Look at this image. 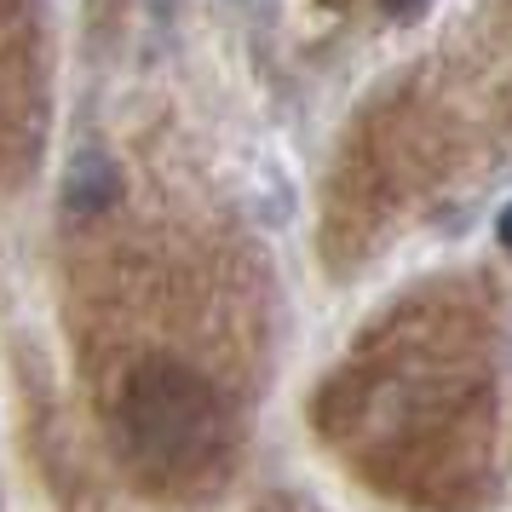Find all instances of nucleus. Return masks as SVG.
<instances>
[{"label":"nucleus","instance_id":"obj_1","mask_svg":"<svg viewBox=\"0 0 512 512\" xmlns=\"http://www.w3.org/2000/svg\"><path fill=\"white\" fill-rule=\"evenodd\" d=\"M121 432L139 472L179 478L190 466H202L219 443V403L202 380H190L173 363H150L127 380L121 397Z\"/></svg>","mask_w":512,"mask_h":512},{"label":"nucleus","instance_id":"obj_2","mask_svg":"<svg viewBox=\"0 0 512 512\" xmlns=\"http://www.w3.org/2000/svg\"><path fill=\"white\" fill-rule=\"evenodd\" d=\"M116 162L104 156V150H87L81 162L70 167V179H64V208L75 213V219H87V213L110 208L116 202Z\"/></svg>","mask_w":512,"mask_h":512},{"label":"nucleus","instance_id":"obj_3","mask_svg":"<svg viewBox=\"0 0 512 512\" xmlns=\"http://www.w3.org/2000/svg\"><path fill=\"white\" fill-rule=\"evenodd\" d=\"M386 6H392V12H397V18H403V12H415V6H420V0H386Z\"/></svg>","mask_w":512,"mask_h":512},{"label":"nucleus","instance_id":"obj_4","mask_svg":"<svg viewBox=\"0 0 512 512\" xmlns=\"http://www.w3.org/2000/svg\"><path fill=\"white\" fill-rule=\"evenodd\" d=\"M501 242H507V248H512V208L501 213Z\"/></svg>","mask_w":512,"mask_h":512}]
</instances>
